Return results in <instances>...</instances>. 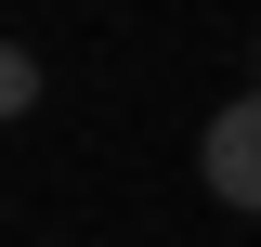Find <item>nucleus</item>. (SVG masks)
Masks as SVG:
<instances>
[{
  "label": "nucleus",
  "instance_id": "f257e3e1",
  "mask_svg": "<svg viewBox=\"0 0 261 247\" xmlns=\"http://www.w3.org/2000/svg\"><path fill=\"white\" fill-rule=\"evenodd\" d=\"M196 182L222 195V208H248V221H261V91H248V104H222V117L196 130Z\"/></svg>",
  "mask_w": 261,
  "mask_h": 247
},
{
  "label": "nucleus",
  "instance_id": "f03ea898",
  "mask_svg": "<svg viewBox=\"0 0 261 247\" xmlns=\"http://www.w3.org/2000/svg\"><path fill=\"white\" fill-rule=\"evenodd\" d=\"M27 104H39V52H27V39H0V117H27Z\"/></svg>",
  "mask_w": 261,
  "mask_h": 247
}]
</instances>
